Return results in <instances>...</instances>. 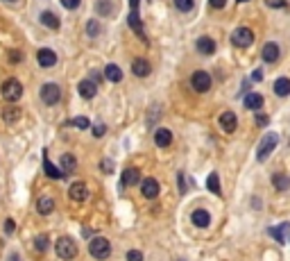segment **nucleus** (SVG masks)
<instances>
[{"instance_id": "1", "label": "nucleus", "mask_w": 290, "mask_h": 261, "mask_svg": "<svg viewBox=\"0 0 290 261\" xmlns=\"http://www.w3.org/2000/svg\"><path fill=\"white\" fill-rule=\"evenodd\" d=\"M54 250H57V255L61 257L64 261H71L77 257V245L71 236H61L57 238V243H54Z\"/></svg>"}, {"instance_id": "2", "label": "nucleus", "mask_w": 290, "mask_h": 261, "mask_svg": "<svg viewBox=\"0 0 290 261\" xmlns=\"http://www.w3.org/2000/svg\"><path fill=\"white\" fill-rule=\"evenodd\" d=\"M277 143H279V137L274 134V132L265 134V137H263V141L259 143V150H256V159H259V161H265L267 157L272 154V150L277 148Z\"/></svg>"}, {"instance_id": "3", "label": "nucleus", "mask_w": 290, "mask_h": 261, "mask_svg": "<svg viewBox=\"0 0 290 261\" xmlns=\"http://www.w3.org/2000/svg\"><path fill=\"white\" fill-rule=\"evenodd\" d=\"M89 252L95 257V259H107V257L111 255V243H109L107 238L98 236V238H93V241H91Z\"/></svg>"}, {"instance_id": "4", "label": "nucleus", "mask_w": 290, "mask_h": 261, "mask_svg": "<svg viewBox=\"0 0 290 261\" xmlns=\"http://www.w3.org/2000/svg\"><path fill=\"white\" fill-rule=\"evenodd\" d=\"M23 95V84L18 82V80H7L5 84H2V98H5L7 102H16L18 98Z\"/></svg>"}, {"instance_id": "5", "label": "nucleus", "mask_w": 290, "mask_h": 261, "mask_svg": "<svg viewBox=\"0 0 290 261\" xmlns=\"http://www.w3.org/2000/svg\"><path fill=\"white\" fill-rule=\"evenodd\" d=\"M231 43L236 48H249L254 43V32L249 30V28H238V30H234V34H231Z\"/></svg>"}, {"instance_id": "6", "label": "nucleus", "mask_w": 290, "mask_h": 261, "mask_svg": "<svg viewBox=\"0 0 290 261\" xmlns=\"http://www.w3.org/2000/svg\"><path fill=\"white\" fill-rule=\"evenodd\" d=\"M41 100L46 102V105H50V107L57 105V102L61 100V89L54 82H46L41 87Z\"/></svg>"}, {"instance_id": "7", "label": "nucleus", "mask_w": 290, "mask_h": 261, "mask_svg": "<svg viewBox=\"0 0 290 261\" xmlns=\"http://www.w3.org/2000/svg\"><path fill=\"white\" fill-rule=\"evenodd\" d=\"M130 5H132V12H130V18H127V23H130L132 30L136 32L138 39L148 41V39H145V34H143V23H141V18H138V0H130Z\"/></svg>"}, {"instance_id": "8", "label": "nucleus", "mask_w": 290, "mask_h": 261, "mask_svg": "<svg viewBox=\"0 0 290 261\" xmlns=\"http://www.w3.org/2000/svg\"><path fill=\"white\" fill-rule=\"evenodd\" d=\"M190 84H193V89H195L197 93H207V91L211 89V75L204 71H195L193 77H190Z\"/></svg>"}, {"instance_id": "9", "label": "nucleus", "mask_w": 290, "mask_h": 261, "mask_svg": "<svg viewBox=\"0 0 290 261\" xmlns=\"http://www.w3.org/2000/svg\"><path fill=\"white\" fill-rule=\"evenodd\" d=\"M141 193L148 198V200H154V198L159 196V182L152 177H145L141 182Z\"/></svg>"}, {"instance_id": "10", "label": "nucleus", "mask_w": 290, "mask_h": 261, "mask_svg": "<svg viewBox=\"0 0 290 261\" xmlns=\"http://www.w3.org/2000/svg\"><path fill=\"white\" fill-rule=\"evenodd\" d=\"M68 198L75 202H84L86 198H89V189H86V184L84 182H75V184L68 189Z\"/></svg>"}, {"instance_id": "11", "label": "nucleus", "mask_w": 290, "mask_h": 261, "mask_svg": "<svg viewBox=\"0 0 290 261\" xmlns=\"http://www.w3.org/2000/svg\"><path fill=\"white\" fill-rule=\"evenodd\" d=\"M236 125H238V118L234 112H222L220 114V127L227 132V134H231V132H236Z\"/></svg>"}, {"instance_id": "12", "label": "nucleus", "mask_w": 290, "mask_h": 261, "mask_svg": "<svg viewBox=\"0 0 290 261\" xmlns=\"http://www.w3.org/2000/svg\"><path fill=\"white\" fill-rule=\"evenodd\" d=\"M36 59L41 64V68H53V66L57 64V55H54L53 50H48V48H41L39 55H36Z\"/></svg>"}, {"instance_id": "13", "label": "nucleus", "mask_w": 290, "mask_h": 261, "mask_svg": "<svg viewBox=\"0 0 290 261\" xmlns=\"http://www.w3.org/2000/svg\"><path fill=\"white\" fill-rule=\"evenodd\" d=\"M77 89H79V95H82V98L91 100V98L98 93V84H95L93 80H82V82L77 84Z\"/></svg>"}, {"instance_id": "14", "label": "nucleus", "mask_w": 290, "mask_h": 261, "mask_svg": "<svg viewBox=\"0 0 290 261\" xmlns=\"http://www.w3.org/2000/svg\"><path fill=\"white\" fill-rule=\"evenodd\" d=\"M36 211L41 216H50L54 211V200L50 196H41L36 200Z\"/></svg>"}, {"instance_id": "15", "label": "nucleus", "mask_w": 290, "mask_h": 261, "mask_svg": "<svg viewBox=\"0 0 290 261\" xmlns=\"http://www.w3.org/2000/svg\"><path fill=\"white\" fill-rule=\"evenodd\" d=\"M261 57H263V61H267V64L277 61L279 59V46L274 41L265 43V46H263V53H261Z\"/></svg>"}, {"instance_id": "16", "label": "nucleus", "mask_w": 290, "mask_h": 261, "mask_svg": "<svg viewBox=\"0 0 290 261\" xmlns=\"http://www.w3.org/2000/svg\"><path fill=\"white\" fill-rule=\"evenodd\" d=\"M154 143L159 145V148H168L172 143V132L166 130V127H161V130L154 132Z\"/></svg>"}, {"instance_id": "17", "label": "nucleus", "mask_w": 290, "mask_h": 261, "mask_svg": "<svg viewBox=\"0 0 290 261\" xmlns=\"http://www.w3.org/2000/svg\"><path fill=\"white\" fill-rule=\"evenodd\" d=\"M150 71H152V68H150V61L141 59V57L134 59V64H132V73H134L136 77H148Z\"/></svg>"}, {"instance_id": "18", "label": "nucleus", "mask_w": 290, "mask_h": 261, "mask_svg": "<svg viewBox=\"0 0 290 261\" xmlns=\"http://www.w3.org/2000/svg\"><path fill=\"white\" fill-rule=\"evenodd\" d=\"M190 220H193V225L195 227H209L211 216H209V211H204V209H195L193 216H190Z\"/></svg>"}, {"instance_id": "19", "label": "nucleus", "mask_w": 290, "mask_h": 261, "mask_svg": "<svg viewBox=\"0 0 290 261\" xmlns=\"http://www.w3.org/2000/svg\"><path fill=\"white\" fill-rule=\"evenodd\" d=\"M197 50H200L202 55H213L215 53V41L211 39V36H200V39H197Z\"/></svg>"}, {"instance_id": "20", "label": "nucleus", "mask_w": 290, "mask_h": 261, "mask_svg": "<svg viewBox=\"0 0 290 261\" xmlns=\"http://www.w3.org/2000/svg\"><path fill=\"white\" fill-rule=\"evenodd\" d=\"M141 182V173L136 171V168H127V171L123 173V184L125 186H134Z\"/></svg>"}, {"instance_id": "21", "label": "nucleus", "mask_w": 290, "mask_h": 261, "mask_svg": "<svg viewBox=\"0 0 290 261\" xmlns=\"http://www.w3.org/2000/svg\"><path fill=\"white\" fill-rule=\"evenodd\" d=\"M274 93H277L279 98L290 95V80H288V77H279L277 82H274Z\"/></svg>"}, {"instance_id": "22", "label": "nucleus", "mask_w": 290, "mask_h": 261, "mask_svg": "<svg viewBox=\"0 0 290 261\" xmlns=\"http://www.w3.org/2000/svg\"><path fill=\"white\" fill-rule=\"evenodd\" d=\"M263 102L265 100H263V95L261 93H247L245 95V107L247 109H261L263 107Z\"/></svg>"}, {"instance_id": "23", "label": "nucleus", "mask_w": 290, "mask_h": 261, "mask_svg": "<svg viewBox=\"0 0 290 261\" xmlns=\"http://www.w3.org/2000/svg\"><path fill=\"white\" fill-rule=\"evenodd\" d=\"M43 171H46L48 177H53V179H61V177H64V173H61L59 168L54 166L50 159H43Z\"/></svg>"}, {"instance_id": "24", "label": "nucleus", "mask_w": 290, "mask_h": 261, "mask_svg": "<svg viewBox=\"0 0 290 261\" xmlns=\"http://www.w3.org/2000/svg\"><path fill=\"white\" fill-rule=\"evenodd\" d=\"M41 23L46 25V28H50V30H59V25H61L59 18L54 16L53 12H43L41 14Z\"/></svg>"}, {"instance_id": "25", "label": "nucleus", "mask_w": 290, "mask_h": 261, "mask_svg": "<svg viewBox=\"0 0 290 261\" xmlns=\"http://www.w3.org/2000/svg\"><path fill=\"white\" fill-rule=\"evenodd\" d=\"M272 184L277 191H288L290 189V177L288 175H281V173H277V175H272Z\"/></svg>"}, {"instance_id": "26", "label": "nucleus", "mask_w": 290, "mask_h": 261, "mask_svg": "<svg viewBox=\"0 0 290 261\" xmlns=\"http://www.w3.org/2000/svg\"><path fill=\"white\" fill-rule=\"evenodd\" d=\"M288 223H284V225H274L270 227V236L274 238V241H279V243H284L286 241V230H288Z\"/></svg>"}, {"instance_id": "27", "label": "nucleus", "mask_w": 290, "mask_h": 261, "mask_svg": "<svg viewBox=\"0 0 290 261\" xmlns=\"http://www.w3.org/2000/svg\"><path fill=\"white\" fill-rule=\"evenodd\" d=\"M105 75H107L109 82H120V80H123V71H120L116 64H109L107 68H105Z\"/></svg>"}, {"instance_id": "28", "label": "nucleus", "mask_w": 290, "mask_h": 261, "mask_svg": "<svg viewBox=\"0 0 290 261\" xmlns=\"http://www.w3.org/2000/svg\"><path fill=\"white\" fill-rule=\"evenodd\" d=\"M207 189L211 191V193H215V196H220L222 193V189H220V177H218V173H211L207 177Z\"/></svg>"}, {"instance_id": "29", "label": "nucleus", "mask_w": 290, "mask_h": 261, "mask_svg": "<svg viewBox=\"0 0 290 261\" xmlns=\"http://www.w3.org/2000/svg\"><path fill=\"white\" fill-rule=\"evenodd\" d=\"M61 168H64V173H73L77 168V159L73 157V154H61Z\"/></svg>"}, {"instance_id": "30", "label": "nucleus", "mask_w": 290, "mask_h": 261, "mask_svg": "<svg viewBox=\"0 0 290 261\" xmlns=\"http://www.w3.org/2000/svg\"><path fill=\"white\" fill-rule=\"evenodd\" d=\"M2 118H5L7 123H16V120L21 118V109L18 107H7L5 112H2Z\"/></svg>"}, {"instance_id": "31", "label": "nucleus", "mask_w": 290, "mask_h": 261, "mask_svg": "<svg viewBox=\"0 0 290 261\" xmlns=\"http://www.w3.org/2000/svg\"><path fill=\"white\" fill-rule=\"evenodd\" d=\"M95 12L100 14V16H109V14H111V5H109V0H98Z\"/></svg>"}, {"instance_id": "32", "label": "nucleus", "mask_w": 290, "mask_h": 261, "mask_svg": "<svg viewBox=\"0 0 290 261\" xmlns=\"http://www.w3.org/2000/svg\"><path fill=\"white\" fill-rule=\"evenodd\" d=\"M175 7L179 12H190L195 7V0H175Z\"/></svg>"}, {"instance_id": "33", "label": "nucleus", "mask_w": 290, "mask_h": 261, "mask_svg": "<svg viewBox=\"0 0 290 261\" xmlns=\"http://www.w3.org/2000/svg\"><path fill=\"white\" fill-rule=\"evenodd\" d=\"M48 243H50V241H48L46 234H39V236L34 238V248L39 250V252H46V250H48Z\"/></svg>"}, {"instance_id": "34", "label": "nucleus", "mask_w": 290, "mask_h": 261, "mask_svg": "<svg viewBox=\"0 0 290 261\" xmlns=\"http://www.w3.org/2000/svg\"><path fill=\"white\" fill-rule=\"evenodd\" d=\"M86 34L89 36L100 34V23H98V21H89V23H86Z\"/></svg>"}, {"instance_id": "35", "label": "nucleus", "mask_w": 290, "mask_h": 261, "mask_svg": "<svg viewBox=\"0 0 290 261\" xmlns=\"http://www.w3.org/2000/svg\"><path fill=\"white\" fill-rule=\"evenodd\" d=\"M71 125L79 127V130H86V127H91L89 118H84V116H77V118H73V120H71Z\"/></svg>"}, {"instance_id": "36", "label": "nucleus", "mask_w": 290, "mask_h": 261, "mask_svg": "<svg viewBox=\"0 0 290 261\" xmlns=\"http://www.w3.org/2000/svg\"><path fill=\"white\" fill-rule=\"evenodd\" d=\"M265 5L267 7H274V9H281V7H286L288 2H286V0H265Z\"/></svg>"}, {"instance_id": "37", "label": "nucleus", "mask_w": 290, "mask_h": 261, "mask_svg": "<svg viewBox=\"0 0 290 261\" xmlns=\"http://www.w3.org/2000/svg\"><path fill=\"white\" fill-rule=\"evenodd\" d=\"M127 261H143V255L138 250H130V252H127Z\"/></svg>"}, {"instance_id": "38", "label": "nucleus", "mask_w": 290, "mask_h": 261, "mask_svg": "<svg viewBox=\"0 0 290 261\" xmlns=\"http://www.w3.org/2000/svg\"><path fill=\"white\" fill-rule=\"evenodd\" d=\"M79 2H82V0H61V5H64L66 9H77Z\"/></svg>"}, {"instance_id": "39", "label": "nucleus", "mask_w": 290, "mask_h": 261, "mask_svg": "<svg viewBox=\"0 0 290 261\" xmlns=\"http://www.w3.org/2000/svg\"><path fill=\"white\" fill-rule=\"evenodd\" d=\"M270 123V118H267L265 114H259V116H256V125H259V127H263V125H267Z\"/></svg>"}, {"instance_id": "40", "label": "nucleus", "mask_w": 290, "mask_h": 261, "mask_svg": "<svg viewBox=\"0 0 290 261\" xmlns=\"http://www.w3.org/2000/svg\"><path fill=\"white\" fill-rule=\"evenodd\" d=\"M209 5L213 7V9H222L227 5V0H209Z\"/></svg>"}, {"instance_id": "41", "label": "nucleus", "mask_w": 290, "mask_h": 261, "mask_svg": "<svg viewBox=\"0 0 290 261\" xmlns=\"http://www.w3.org/2000/svg\"><path fill=\"white\" fill-rule=\"evenodd\" d=\"M100 168H102V171H105V173H111V171H113V161L105 159V161H102V164H100Z\"/></svg>"}, {"instance_id": "42", "label": "nucleus", "mask_w": 290, "mask_h": 261, "mask_svg": "<svg viewBox=\"0 0 290 261\" xmlns=\"http://www.w3.org/2000/svg\"><path fill=\"white\" fill-rule=\"evenodd\" d=\"M14 230H16V225H14V220L9 218V220H5V232L7 234H14Z\"/></svg>"}, {"instance_id": "43", "label": "nucleus", "mask_w": 290, "mask_h": 261, "mask_svg": "<svg viewBox=\"0 0 290 261\" xmlns=\"http://www.w3.org/2000/svg\"><path fill=\"white\" fill-rule=\"evenodd\" d=\"M105 130H107V127H105L102 123H98V125L93 127V134H95V137H102V134H105Z\"/></svg>"}, {"instance_id": "44", "label": "nucleus", "mask_w": 290, "mask_h": 261, "mask_svg": "<svg viewBox=\"0 0 290 261\" xmlns=\"http://www.w3.org/2000/svg\"><path fill=\"white\" fill-rule=\"evenodd\" d=\"M9 59H12V61H21V59H23V55L16 53V50H12V53H9Z\"/></svg>"}, {"instance_id": "45", "label": "nucleus", "mask_w": 290, "mask_h": 261, "mask_svg": "<svg viewBox=\"0 0 290 261\" xmlns=\"http://www.w3.org/2000/svg\"><path fill=\"white\" fill-rule=\"evenodd\" d=\"M252 80H256V82L263 80V71H254V73H252Z\"/></svg>"}, {"instance_id": "46", "label": "nucleus", "mask_w": 290, "mask_h": 261, "mask_svg": "<svg viewBox=\"0 0 290 261\" xmlns=\"http://www.w3.org/2000/svg\"><path fill=\"white\" fill-rule=\"evenodd\" d=\"M179 191H182V193L186 191V184H184V175H182V173H179Z\"/></svg>"}, {"instance_id": "47", "label": "nucleus", "mask_w": 290, "mask_h": 261, "mask_svg": "<svg viewBox=\"0 0 290 261\" xmlns=\"http://www.w3.org/2000/svg\"><path fill=\"white\" fill-rule=\"evenodd\" d=\"M238 2H247V0H238Z\"/></svg>"}, {"instance_id": "48", "label": "nucleus", "mask_w": 290, "mask_h": 261, "mask_svg": "<svg viewBox=\"0 0 290 261\" xmlns=\"http://www.w3.org/2000/svg\"><path fill=\"white\" fill-rule=\"evenodd\" d=\"M7 2H14V0H7Z\"/></svg>"}]
</instances>
